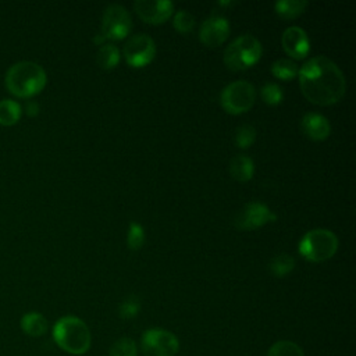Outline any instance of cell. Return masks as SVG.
Returning <instances> with one entry per match:
<instances>
[{"label": "cell", "mask_w": 356, "mask_h": 356, "mask_svg": "<svg viewBox=\"0 0 356 356\" xmlns=\"http://www.w3.org/2000/svg\"><path fill=\"white\" fill-rule=\"evenodd\" d=\"M299 86L303 96L318 106H330L342 99L346 79L341 68L325 56L309 58L299 70Z\"/></svg>", "instance_id": "obj_1"}, {"label": "cell", "mask_w": 356, "mask_h": 356, "mask_svg": "<svg viewBox=\"0 0 356 356\" xmlns=\"http://www.w3.org/2000/svg\"><path fill=\"white\" fill-rule=\"evenodd\" d=\"M47 81L46 71L33 61H19L6 74L7 89L18 97H31L42 92Z\"/></svg>", "instance_id": "obj_2"}, {"label": "cell", "mask_w": 356, "mask_h": 356, "mask_svg": "<svg viewBox=\"0 0 356 356\" xmlns=\"http://www.w3.org/2000/svg\"><path fill=\"white\" fill-rule=\"evenodd\" d=\"M54 342L71 355H83L90 348V331L88 325L75 316L61 317L53 327Z\"/></svg>", "instance_id": "obj_3"}, {"label": "cell", "mask_w": 356, "mask_h": 356, "mask_svg": "<svg viewBox=\"0 0 356 356\" xmlns=\"http://www.w3.org/2000/svg\"><path fill=\"white\" fill-rule=\"evenodd\" d=\"M263 53L260 40L250 35L243 33L235 38L224 51V63L229 70L241 71L256 64Z\"/></svg>", "instance_id": "obj_4"}, {"label": "cell", "mask_w": 356, "mask_h": 356, "mask_svg": "<svg viewBox=\"0 0 356 356\" xmlns=\"http://www.w3.org/2000/svg\"><path fill=\"white\" fill-rule=\"evenodd\" d=\"M299 253L310 261L318 263L331 259L338 249L337 235L325 228L307 231L299 242Z\"/></svg>", "instance_id": "obj_5"}, {"label": "cell", "mask_w": 356, "mask_h": 356, "mask_svg": "<svg viewBox=\"0 0 356 356\" xmlns=\"http://www.w3.org/2000/svg\"><path fill=\"white\" fill-rule=\"evenodd\" d=\"M256 99L254 86L248 81H235L228 83L220 93V103L229 114L248 111Z\"/></svg>", "instance_id": "obj_6"}, {"label": "cell", "mask_w": 356, "mask_h": 356, "mask_svg": "<svg viewBox=\"0 0 356 356\" xmlns=\"http://www.w3.org/2000/svg\"><path fill=\"white\" fill-rule=\"evenodd\" d=\"M140 350L145 356H175L179 350V341L170 331L149 328L142 334Z\"/></svg>", "instance_id": "obj_7"}, {"label": "cell", "mask_w": 356, "mask_h": 356, "mask_svg": "<svg viewBox=\"0 0 356 356\" xmlns=\"http://www.w3.org/2000/svg\"><path fill=\"white\" fill-rule=\"evenodd\" d=\"M132 28L128 10L121 4H110L106 7L102 18V35L106 39H122Z\"/></svg>", "instance_id": "obj_8"}, {"label": "cell", "mask_w": 356, "mask_h": 356, "mask_svg": "<svg viewBox=\"0 0 356 356\" xmlns=\"http://www.w3.org/2000/svg\"><path fill=\"white\" fill-rule=\"evenodd\" d=\"M275 218L277 216L264 203L249 202L235 214L234 225L241 231H250L260 228Z\"/></svg>", "instance_id": "obj_9"}, {"label": "cell", "mask_w": 356, "mask_h": 356, "mask_svg": "<svg viewBox=\"0 0 356 356\" xmlns=\"http://www.w3.org/2000/svg\"><path fill=\"white\" fill-rule=\"evenodd\" d=\"M156 56L154 40L145 33L134 35L124 46V57L132 67H143L149 64Z\"/></svg>", "instance_id": "obj_10"}, {"label": "cell", "mask_w": 356, "mask_h": 356, "mask_svg": "<svg viewBox=\"0 0 356 356\" xmlns=\"http://www.w3.org/2000/svg\"><path fill=\"white\" fill-rule=\"evenodd\" d=\"M134 8L140 19L159 25L171 17L174 4L170 0H136Z\"/></svg>", "instance_id": "obj_11"}, {"label": "cell", "mask_w": 356, "mask_h": 356, "mask_svg": "<svg viewBox=\"0 0 356 356\" xmlns=\"http://www.w3.org/2000/svg\"><path fill=\"white\" fill-rule=\"evenodd\" d=\"M229 35V22L225 17L221 15H210L206 18L199 31V39L206 46H218L221 44Z\"/></svg>", "instance_id": "obj_12"}, {"label": "cell", "mask_w": 356, "mask_h": 356, "mask_svg": "<svg viewBox=\"0 0 356 356\" xmlns=\"http://www.w3.org/2000/svg\"><path fill=\"white\" fill-rule=\"evenodd\" d=\"M281 42L285 53L293 58H303L310 50L309 36L306 31L300 26L286 28L282 33Z\"/></svg>", "instance_id": "obj_13"}, {"label": "cell", "mask_w": 356, "mask_h": 356, "mask_svg": "<svg viewBox=\"0 0 356 356\" xmlns=\"http://www.w3.org/2000/svg\"><path fill=\"white\" fill-rule=\"evenodd\" d=\"M302 132L312 140H324L331 132L330 121L318 113H306L300 121Z\"/></svg>", "instance_id": "obj_14"}, {"label": "cell", "mask_w": 356, "mask_h": 356, "mask_svg": "<svg viewBox=\"0 0 356 356\" xmlns=\"http://www.w3.org/2000/svg\"><path fill=\"white\" fill-rule=\"evenodd\" d=\"M254 165L253 160L245 154H236L229 161V174L234 179L246 182L253 177Z\"/></svg>", "instance_id": "obj_15"}, {"label": "cell", "mask_w": 356, "mask_h": 356, "mask_svg": "<svg viewBox=\"0 0 356 356\" xmlns=\"http://www.w3.org/2000/svg\"><path fill=\"white\" fill-rule=\"evenodd\" d=\"M21 328L31 337H42L47 331V321L40 313L31 312L22 316Z\"/></svg>", "instance_id": "obj_16"}, {"label": "cell", "mask_w": 356, "mask_h": 356, "mask_svg": "<svg viewBox=\"0 0 356 356\" xmlns=\"http://www.w3.org/2000/svg\"><path fill=\"white\" fill-rule=\"evenodd\" d=\"M307 4L309 3L306 0H278L274 3V10L280 17L285 19H292L300 15Z\"/></svg>", "instance_id": "obj_17"}, {"label": "cell", "mask_w": 356, "mask_h": 356, "mask_svg": "<svg viewBox=\"0 0 356 356\" xmlns=\"http://www.w3.org/2000/svg\"><path fill=\"white\" fill-rule=\"evenodd\" d=\"M96 61L97 64L104 70L114 68L120 61V50L115 44L106 43L99 47L96 53Z\"/></svg>", "instance_id": "obj_18"}, {"label": "cell", "mask_w": 356, "mask_h": 356, "mask_svg": "<svg viewBox=\"0 0 356 356\" xmlns=\"http://www.w3.org/2000/svg\"><path fill=\"white\" fill-rule=\"evenodd\" d=\"M21 117V106L11 100V99H4L0 100V125H14Z\"/></svg>", "instance_id": "obj_19"}, {"label": "cell", "mask_w": 356, "mask_h": 356, "mask_svg": "<svg viewBox=\"0 0 356 356\" xmlns=\"http://www.w3.org/2000/svg\"><path fill=\"white\" fill-rule=\"evenodd\" d=\"M293 267L295 259L288 253H278L268 263V268L275 277H284L289 274L293 270Z\"/></svg>", "instance_id": "obj_20"}, {"label": "cell", "mask_w": 356, "mask_h": 356, "mask_svg": "<svg viewBox=\"0 0 356 356\" xmlns=\"http://www.w3.org/2000/svg\"><path fill=\"white\" fill-rule=\"evenodd\" d=\"M271 72L274 76L286 81V79H292L298 75L299 67L295 61H292L289 58H278L271 64Z\"/></svg>", "instance_id": "obj_21"}, {"label": "cell", "mask_w": 356, "mask_h": 356, "mask_svg": "<svg viewBox=\"0 0 356 356\" xmlns=\"http://www.w3.org/2000/svg\"><path fill=\"white\" fill-rule=\"evenodd\" d=\"M267 356H305V353L295 342L278 341L268 349Z\"/></svg>", "instance_id": "obj_22"}, {"label": "cell", "mask_w": 356, "mask_h": 356, "mask_svg": "<svg viewBox=\"0 0 356 356\" xmlns=\"http://www.w3.org/2000/svg\"><path fill=\"white\" fill-rule=\"evenodd\" d=\"M136 343L131 338H120L110 348V356H136Z\"/></svg>", "instance_id": "obj_23"}, {"label": "cell", "mask_w": 356, "mask_h": 356, "mask_svg": "<svg viewBox=\"0 0 356 356\" xmlns=\"http://www.w3.org/2000/svg\"><path fill=\"white\" fill-rule=\"evenodd\" d=\"M260 95L261 99L267 103V104H280L284 99V92L281 89V86L278 83L274 82H267L260 88Z\"/></svg>", "instance_id": "obj_24"}, {"label": "cell", "mask_w": 356, "mask_h": 356, "mask_svg": "<svg viewBox=\"0 0 356 356\" xmlns=\"http://www.w3.org/2000/svg\"><path fill=\"white\" fill-rule=\"evenodd\" d=\"M143 242H145L143 227L136 221H131L129 227H128V235H127L128 248L131 250H138L142 248Z\"/></svg>", "instance_id": "obj_25"}, {"label": "cell", "mask_w": 356, "mask_h": 356, "mask_svg": "<svg viewBox=\"0 0 356 356\" xmlns=\"http://www.w3.org/2000/svg\"><path fill=\"white\" fill-rule=\"evenodd\" d=\"M172 25H174V28L178 32L186 33V32L193 29V26H195V17L189 11H186V10H178L175 13V15H174Z\"/></svg>", "instance_id": "obj_26"}, {"label": "cell", "mask_w": 356, "mask_h": 356, "mask_svg": "<svg viewBox=\"0 0 356 356\" xmlns=\"http://www.w3.org/2000/svg\"><path fill=\"white\" fill-rule=\"evenodd\" d=\"M256 139V129L249 124H242L235 131V142L239 147H249Z\"/></svg>", "instance_id": "obj_27"}, {"label": "cell", "mask_w": 356, "mask_h": 356, "mask_svg": "<svg viewBox=\"0 0 356 356\" xmlns=\"http://www.w3.org/2000/svg\"><path fill=\"white\" fill-rule=\"evenodd\" d=\"M140 303L136 296H129L124 299L118 306V314L122 318H132L139 313Z\"/></svg>", "instance_id": "obj_28"}, {"label": "cell", "mask_w": 356, "mask_h": 356, "mask_svg": "<svg viewBox=\"0 0 356 356\" xmlns=\"http://www.w3.org/2000/svg\"><path fill=\"white\" fill-rule=\"evenodd\" d=\"M28 108H29V111H31V114H36V111H38V106L33 103H31L29 106H28Z\"/></svg>", "instance_id": "obj_29"}, {"label": "cell", "mask_w": 356, "mask_h": 356, "mask_svg": "<svg viewBox=\"0 0 356 356\" xmlns=\"http://www.w3.org/2000/svg\"><path fill=\"white\" fill-rule=\"evenodd\" d=\"M104 39H106V38H104L102 33H99V35H96V36H95V42H96L97 44H99V43H102Z\"/></svg>", "instance_id": "obj_30"}]
</instances>
